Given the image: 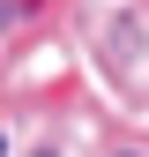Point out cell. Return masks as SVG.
I'll use <instances>...</instances> for the list:
<instances>
[{"instance_id":"cell-1","label":"cell","mask_w":149,"mask_h":157,"mask_svg":"<svg viewBox=\"0 0 149 157\" xmlns=\"http://www.w3.org/2000/svg\"><path fill=\"white\" fill-rule=\"evenodd\" d=\"M119 157H134V150H119Z\"/></svg>"},{"instance_id":"cell-2","label":"cell","mask_w":149,"mask_h":157,"mask_svg":"<svg viewBox=\"0 0 149 157\" xmlns=\"http://www.w3.org/2000/svg\"><path fill=\"white\" fill-rule=\"evenodd\" d=\"M37 157H52V150H37Z\"/></svg>"}]
</instances>
